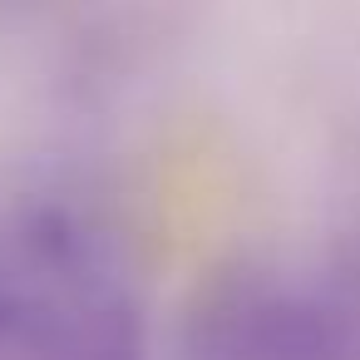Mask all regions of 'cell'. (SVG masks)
I'll list each match as a JSON object with an SVG mask.
<instances>
[{
    "mask_svg": "<svg viewBox=\"0 0 360 360\" xmlns=\"http://www.w3.org/2000/svg\"><path fill=\"white\" fill-rule=\"evenodd\" d=\"M30 360H143V321L124 291L89 281L50 316Z\"/></svg>",
    "mask_w": 360,
    "mask_h": 360,
    "instance_id": "7a4b0ae2",
    "label": "cell"
},
{
    "mask_svg": "<svg viewBox=\"0 0 360 360\" xmlns=\"http://www.w3.org/2000/svg\"><path fill=\"white\" fill-rule=\"evenodd\" d=\"M188 360H360V281L227 276L188 321Z\"/></svg>",
    "mask_w": 360,
    "mask_h": 360,
    "instance_id": "6da1fadb",
    "label": "cell"
}]
</instances>
